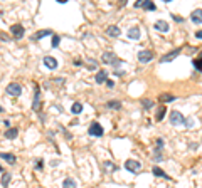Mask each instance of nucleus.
Listing matches in <instances>:
<instances>
[{"label": "nucleus", "instance_id": "obj_1", "mask_svg": "<svg viewBox=\"0 0 202 188\" xmlns=\"http://www.w3.org/2000/svg\"><path fill=\"white\" fill-rule=\"evenodd\" d=\"M101 62H103V64H111L113 67L118 69L120 64H121V59H118V57L115 56L113 52H105V54L101 56Z\"/></svg>", "mask_w": 202, "mask_h": 188}, {"label": "nucleus", "instance_id": "obj_2", "mask_svg": "<svg viewBox=\"0 0 202 188\" xmlns=\"http://www.w3.org/2000/svg\"><path fill=\"white\" fill-rule=\"evenodd\" d=\"M88 135H89V136H94V138H101L103 135H105V129L101 128L100 123L93 121V123L89 124V128H88Z\"/></svg>", "mask_w": 202, "mask_h": 188}, {"label": "nucleus", "instance_id": "obj_3", "mask_svg": "<svg viewBox=\"0 0 202 188\" xmlns=\"http://www.w3.org/2000/svg\"><path fill=\"white\" fill-rule=\"evenodd\" d=\"M5 93L9 96H12V98H19V96L22 94V86H20L19 82H10V84L7 86Z\"/></svg>", "mask_w": 202, "mask_h": 188}, {"label": "nucleus", "instance_id": "obj_4", "mask_svg": "<svg viewBox=\"0 0 202 188\" xmlns=\"http://www.w3.org/2000/svg\"><path fill=\"white\" fill-rule=\"evenodd\" d=\"M185 121H187V118H185V116H184L180 111H172V112H170V123L174 124V126L185 124Z\"/></svg>", "mask_w": 202, "mask_h": 188}, {"label": "nucleus", "instance_id": "obj_5", "mask_svg": "<svg viewBox=\"0 0 202 188\" xmlns=\"http://www.w3.org/2000/svg\"><path fill=\"white\" fill-rule=\"evenodd\" d=\"M10 34L14 35V39H22L26 35V29H24V25H20V24H14L10 27Z\"/></svg>", "mask_w": 202, "mask_h": 188}, {"label": "nucleus", "instance_id": "obj_6", "mask_svg": "<svg viewBox=\"0 0 202 188\" xmlns=\"http://www.w3.org/2000/svg\"><path fill=\"white\" fill-rule=\"evenodd\" d=\"M180 52H182V47H177V49H174L172 52H168V54H165V56L160 57V62H162V64H165V62H172Z\"/></svg>", "mask_w": 202, "mask_h": 188}, {"label": "nucleus", "instance_id": "obj_7", "mask_svg": "<svg viewBox=\"0 0 202 188\" xmlns=\"http://www.w3.org/2000/svg\"><path fill=\"white\" fill-rule=\"evenodd\" d=\"M125 168L131 171V173H137V171L142 170V163L137 161V160H126L125 161Z\"/></svg>", "mask_w": 202, "mask_h": 188}, {"label": "nucleus", "instance_id": "obj_8", "mask_svg": "<svg viewBox=\"0 0 202 188\" xmlns=\"http://www.w3.org/2000/svg\"><path fill=\"white\" fill-rule=\"evenodd\" d=\"M42 62H44V66H46V67H47L49 71H54V69H57V64H59V62H57V59H54L52 56H46Z\"/></svg>", "mask_w": 202, "mask_h": 188}, {"label": "nucleus", "instance_id": "obj_9", "mask_svg": "<svg viewBox=\"0 0 202 188\" xmlns=\"http://www.w3.org/2000/svg\"><path fill=\"white\" fill-rule=\"evenodd\" d=\"M32 109L40 112V89L35 84V94H34V103H32Z\"/></svg>", "mask_w": 202, "mask_h": 188}, {"label": "nucleus", "instance_id": "obj_10", "mask_svg": "<svg viewBox=\"0 0 202 188\" xmlns=\"http://www.w3.org/2000/svg\"><path fill=\"white\" fill-rule=\"evenodd\" d=\"M152 59H153V52H152V51H140L138 52V61L142 62V64L150 62Z\"/></svg>", "mask_w": 202, "mask_h": 188}, {"label": "nucleus", "instance_id": "obj_11", "mask_svg": "<svg viewBox=\"0 0 202 188\" xmlns=\"http://www.w3.org/2000/svg\"><path fill=\"white\" fill-rule=\"evenodd\" d=\"M47 35H54V32H52L51 29H44V30H39V32H35V34H32L31 39L32 40H40L42 37H47Z\"/></svg>", "mask_w": 202, "mask_h": 188}, {"label": "nucleus", "instance_id": "obj_12", "mask_svg": "<svg viewBox=\"0 0 202 188\" xmlns=\"http://www.w3.org/2000/svg\"><path fill=\"white\" fill-rule=\"evenodd\" d=\"M153 29H157L158 32H168L170 25H168V22H165V20H157L153 24Z\"/></svg>", "mask_w": 202, "mask_h": 188}, {"label": "nucleus", "instance_id": "obj_13", "mask_svg": "<svg viewBox=\"0 0 202 188\" xmlns=\"http://www.w3.org/2000/svg\"><path fill=\"white\" fill-rule=\"evenodd\" d=\"M94 81H96L98 84H103V82H106V81H108V72H106L105 69H101L100 72L94 76Z\"/></svg>", "mask_w": 202, "mask_h": 188}, {"label": "nucleus", "instance_id": "obj_14", "mask_svg": "<svg viewBox=\"0 0 202 188\" xmlns=\"http://www.w3.org/2000/svg\"><path fill=\"white\" fill-rule=\"evenodd\" d=\"M120 34H121V30H120V27L118 25H110L108 29H106V35H110V37H120Z\"/></svg>", "mask_w": 202, "mask_h": 188}, {"label": "nucleus", "instance_id": "obj_15", "mask_svg": "<svg viewBox=\"0 0 202 188\" xmlns=\"http://www.w3.org/2000/svg\"><path fill=\"white\" fill-rule=\"evenodd\" d=\"M152 173L155 175V177H158V178H165V180H172L170 177H168V175L165 173V171H163L162 168H160V166H153V168H152Z\"/></svg>", "mask_w": 202, "mask_h": 188}, {"label": "nucleus", "instance_id": "obj_16", "mask_svg": "<svg viewBox=\"0 0 202 188\" xmlns=\"http://www.w3.org/2000/svg\"><path fill=\"white\" fill-rule=\"evenodd\" d=\"M190 20L194 24H202V9H195L190 15Z\"/></svg>", "mask_w": 202, "mask_h": 188}, {"label": "nucleus", "instance_id": "obj_17", "mask_svg": "<svg viewBox=\"0 0 202 188\" xmlns=\"http://www.w3.org/2000/svg\"><path fill=\"white\" fill-rule=\"evenodd\" d=\"M19 135V129L17 128H9V129H5V133H3V136L7 138V140H15Z\"/></svg>", "mask_w": 202, "mask_h": 188}, {"label": "nucleus", "instance_id": "obj_18", "mask_svg": "<svg viewBox=\"0 0 202 188\" xmlns=\"http://www.w3.org/2000/svg\"><path fill=\"white\" fill-rule=\"evenodd\" d=\"M0 158L5 160V161H9V165H15V163H17V158H15L12 153H0Z\"/></svg>", "mask_w": 202, "mask_h": 188}, {"label": "nucleus", "instance_id": "obj_19", "mask_svg": "<svg viewBox=\"0 0 202 188\" xmlns=\"http://www.w3.org/2000/svg\"><path fill=\"white\" fill-rule=\"evenodd\" d=\"M140 7H142L143 10H150V12L157 10V5L153 2H148V0H142V5H140Z\"/></svg>", "mask_w": 202, "mask_h": 188}, {"label": "nucleus", "instance_id": "obj_20", "mask_svg": "<svg viewBox=\"0 0 202 188\" xmlns=\"http://www.w3.org/2000/svg\"><path fill=\"white\" fill-rule=\"evenodd\" d=\"M63 188H78V183H76V180H74V178H71V177L64 178V181H63Z\"/></svg>", "mask_w": 202, "mask_h": 188}, {"label": "nucleus", "instance_id": "obj_21", "mask_svg": "<svg viewBox=\"0 0 202 188\" xmlns=\"http://www.w3.org/2000/svg\"><path fill=\"white\" fill-rule=\"evenodd\" d=\"M128 39H133V40L140 39V29L138 27H131L130 29L128 30Z\"/></svg>", "mask_w": 202, "mask_h": 188}, {"label": "nucleus", "instance_id": "obj_22", "mask_svg": "<svg viewBox=\"0 0 202 188\" xmlns=\"http://www.w3.org/2000/svg\"><path fill=\"white\" fill-rule=\"evenodd\" d=\"M158 101H160V103H172V101H175V96L163 93V94L158 96Z\"/></svg>", "mask_w": 202, "mask_h": 188}, {"label": "nucleus", "instance_id": "obj_23", "mask_svg": "<svg viewBox=\"0 0 202 188\" xmlns=\"http://www.w3.org/2000/svg\"><path fill=\"white\" fill-rule=\"evenodd\" d=\"M165 112H167V108H165V106H160V108H157V114H155V119H157V121H162V119H163V116H165Z\"/></svg>", "mask_w": 202, "mask_h": 188}, {"label": "nucleus", "instance_id": "obj_24", "mask_svg": "<svg viewBox=\"0 0 202 188\" xmlns=\"http://www.w3.org/2000/svg\"><path fill=\"white\" fill-rule=\"evenodd\" d=\"M10 180H12V175H10V173H3V175H2V180H0L2 186L7 188V186H9V183H10Z\"/></svg>", "mask_w": 202, "mask_h": 188}, {"label": "nucleus", "instance_id": "obj_25", "mask_svg": "<svg viewBox=\"0 0 202 188\" xmlns=\"http://www.w3.org/2000/svg\"><path fill=\"white\" fill-rule=\"evenodd\" d=\"M106 106L110 108V109H121V103L116 101V99H111V101L106 103Z\"/></svg>", "mask_w": 202, "mask_h": 188}, {"label": "nucleus", "instance_id": "obj_26", "mask_svg": "<svg viewBox=\"0 0 202 188\" xmlns=\"http://www.w3.org/2000/svg\"><path fill=\"white\" fill-rule=\"evenodd\" d=\"M81 111H83V104H81V103H73V106H71V112H73V114H79Z\"/></svg>", "mask_w": 202, "mask_h": 188}, {"label": "nucleus", "instance_id": "obj_27", "mask_svg": "<svg viewBox=\"0 0 202 188\" xmlns=\"http://www.w3.org/2000/svg\"><path fill=\"white\" fill-rule=\"evenodd\" d=\"M103 168H105L106 171H116L118 166L115 165V163H111V161H105V163H103Z\"/></svg>", "mask_w": 202, "mask_h": 188}, {"label": "nucleus", "instance_id": "obj_28", "mask_svg": "<svg viewBox=\"0 0 202 188\" xmlns=\"http://www.w3.org/2000/svg\"><path fill=\"white\" fill-rule=\"evenodd\" d=\"M192 64L199 72H202V57H197V59H192Z\"/></svg>", "mask_w": 202, "mask_h": 188}, {"label": "nucleus", "instance_id": "obj_29", "mask_svg": "<svg viewBox=\"0 0 202 188\" xmlns=\"http://www.w3.org/2000/svg\"><path fill=\"white\" fill-rule=\"evenodd\" d=\"M142 104H143V108H145V109H152V108L155 106V103L150 101V99H142Z\"/></svg>", "mask_w": 202, "mask_h": 188}, {"label": "nucleus", "instance_id": "obj_30", "mask_svg": "<svg viewBox=\"0 0 202 188\" xmlns=\"http://www.w3.org/2000/svg\"><path fill=\"white\" fill-rule=\"evenodd\" d=\"M86 64H88V71H94V69H96V66H98V62L94 59H88Z\"/></svg>", "mask_w": 202, "mask_h": 188}, {"label": "nucleus", "instance_id": "obj_31", "mask_svg": "<svg viewBox=\"0 0 202 188\" xmlns=\"http://www.w3.org/2000/svg\"><path fill=\"white\" fill-rule=\"evenodd\" d=\"M52 47H59V35H57V34H54V35H52Z\"/></svg>", "mask_w": 202, "mask_h": 188}, {"label": "nucleus", "instance_id": "obj_32", "mask_svg": "<svg viewBox=\"0 0 202 188\" xmlns=\"http://www.w3.org/2000/svg\"><path fill=\"white\" fill-rule=\"evenodd\" d=\"M42 163H44L42 160H37V161H35V170H42V166H44Z\"/></svg>", "mask_w": 202, "mask_h": 188}, {"label": "nucleus", "instance_id": "obj_33", "mask_svg": "<svg viewBox=\"0 0 202 188\" xmlns=\"http://www.w3.org/2000/svg\"><path fill=\"white\" fill-rule=\"evenodd\" d=\"M172 19H174L175 22H179V24H180V22H184V17H179V15H172Z\"/></svg>", "mask_w": 202, "mask_h": 188}, {"label": "nucleus", "instance_id": "obj_34", "mask_svg": "<svg viewBox=\"0 0 202 188\" xmlns=\"http://www.w3.org/2000/svg\"><path fill=\"white\" fill-rule=\"evenodd\" d=\"M106 86H108L110 89H113V87H115V81H111V79H108V81H106Z\"/></svg>", "mask_w": 202, "mask_h": 188}, {"label": "nucleus", "instance_id": "obj_35", "mask_svg": "<svg viewBox=\"0 0 202 188\" xmlns=\"http://www.w3.org/2000/svg\"><path fill=\"white\" fill-rule=\"evenodd\" d=\"M54 82H56V84H63V82H64V77H56Z\"/></svg>", "mask_w": 202, "mask_h": 188}, {"label": "nucleus", "instance_id": "obj_36", "mask_svg": "<svg viewBox=\"0 0 202 188\" xmlns=\"http://www.w3.org/2000/svg\"><path fill=\"white\" fill-rule=\"evenodd\" d=\"M157 146H158V148H162V146H163V140H162V138L157 140Z\"/></svg>", "mask_w": 202, "mask_h": 188}, {"label": "nucleus", "instance_id": "obj_37", "mask_svg": "<svg viewBox=\"0 0 202 188\" xmlns=\"http://www.w3.org/2000/svg\"><path fill=\"white\" fill-rule=\"evenodd\" d=\"M3 124H5V128L9 129L10 128V119H5V121H3Z\"/></svg>", "mask_w": 202, "mask_h": 188}, {"label": "nucleus", "instance_id": "obj_38", "mask_svg": "<svg viewBox=\"0 0 202 188\" xmlns=\"http://www.w3.org/2000/svg\"><path fill=\"white\" fill-rule=\"evenodd\" d=\"M195 37H197V39H202V30H197L195 32Z\"/></svg>", "mask_w": 202, "mask_h": 188}, {"label": "nucleus", "instance_id": "obj_39", "mask_svg": "<svg viewBox=\"0 0 202 188\" xmlns=\"http://www.w3.org/2000/svg\"><path fill=\"white\" fill-rule=\"evenodd\" d=\"M71 124H79V119H76V118H74V119L71 121Z\"/></svg>", "mask_w": 202, "mask_h": 188}, {"label": "nucleus", "instance_id": "obj_40", "mask_svg": "<svg viewBox=\"0 0 202 188\" xmlns=\"http://www.w3.org/2000/svg\"><path fill=\"white\" fill-rule=\"evenodd\" d=\"M2 111H3V109H2V106H0V112H2Z\"/></svg>", "mask_w": 202, "mask_h": 188}]
</instances>
